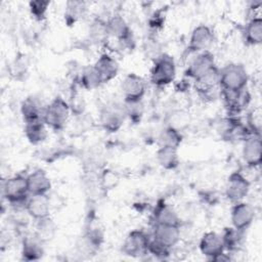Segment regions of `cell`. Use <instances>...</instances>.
<instances>
[{
    "mask_svg": "<svg viewBox=\"0 0 262 262\" xmlns=\"http://www.w3.org/2000/svg\"><path fill=\"white\" fill-rule=\"evenodd\" d=\"M29 190L31 194H47L51 189V181L47 173L37 169L27 175Z\"/></svg>",
    "mask_w": 262,
    "mask_h": 262,
    "instance_id": "20",
    "label": "cell"
},
{
    "mask_svg": "<svg viewBox=\"0 0 262 262\" xmlns=\"http://www.w3.org/2000/svg\"><path fill=\"white\" fill-rule=\"evenodd\" d=\"M162 16H163V14H162L161 12H159V11L155 12V13L152 14L150 20H149L150 27L154 28V29H157V28H159V27H162V25H163V23H164V19H163Z\"/></svg>",
    "mask_w": 262,
    "mask_h": 262,
    "instance_id": "38",
    "label": "cell"
},
{
    "mask_svg": "<svg viewBox=\"0 0 262 262\" xmlns=\"http://www.w3.org/2000/svg\"><path fill=\"white\" fill-rule=\"evenodd\" d=\"M87 12V6L82 1H68L64 9V20L71 26L79 21L85 16Z\"/></svg>",
    "mask_w": 262,
    "mask_h": 262,
    "instance_id": "28",
    "label": "cell"
},
{
    "mask_svg": "<svg viewBox=\"0 0 262 262\" xmlns=\"http://www.w3.org/2000/svg\"><path fill=\"white\" fill-rule=\"evenodd\" d=\"M54 232H55V225L50 219V217L37 221L35 234L43 243L52 238V236L54 235Z\"/></svg>",
    "mask_w": 262,
    "mask_h": 262,
    "instance_id": "33",
    "label": "cell"
},
{
    "mask_svg": "<svg viewBox=\"0 0 262 262\" xmlns=\"http://www.w3.org/2000/svg\"><path fill=\"white\" fill-rule=\"evenodd\" d=\"M45 106L42 101L36 96L26 97L20 104V113L25 123L43 120Z\"/></svg>",
    "mask_w": 262,
    "mask_h": 262,
    "instance_id": "19",
    "label": "cell"
},
{
    "mask_svg": "<svg viewBox=\"0 0 262 262\" xmlns=\"http://www.w3.org/2000/svg\"><path fill=\"white\" fill-rule=\"evenodd\" d=\"M70 114V104L62 97L56 96L45 105L43 121L48 128L54 131H60L66 127Z\"/></svg>",
    "mask_w": 262,
    "mask_h": 262,
    "instance_id": "4",
    "label": "cell"
},
{
    "mask_svg": "<svg viewBox=\"0 0 262 262\" xmlns=\"http://www.w3.org/2000/svg\"><path fill=\"white\" fill-rule=\"evenodd\" d=\"M178 149L172 147H159L157 150V161L166 170H174L179 165Z\"/></svg>",
    "mask_w": 262,
    "mask_h": 262,
    "instance_id": "27",
    "label": "cell"
},
{
    "mask_svg": "<svg viewBox=\"0 0 262 262\" xmlns=\"http://www.w3.org/2000/svg\"><path fill=\"white\" fill-rule=\"evenodd\" d=\"M183 136L180 131L174 126L164 128L158 136L159 147H172L178 149L182 142Z\"/></svg>",
    "mask_w": 262,
    "mask_h": 262,
    "instance_id": "26",
    "label": "cell"
},
{
    "mask_svg": "<svg viewBox=\"0 0 262 262\" xmlns=\"http://www.w3.org/2000/svg\"><path fill=\"white\" fill-rule=\"evenodd\" d=\"M96 71L101 84L108 83L115 79L119 73V64L117 60L108 53H102L92 64Z\"/></svg>",
    "mask_w": 262,
    "mask_h": 262,
    "instance_id": "17",
    "label": "cell"
},
{
    "mask_svg": "<svg viewBox=\"0 0 262 262\" xmlns=\"http://www.w3.org/2000/svg\"><path fill=\"white\" fill-rule=\"evenodd\" d=\"M218 71L219 69L216 67L214 54L207 50L198 53L193 57L184 74L187 78L193 80L194 83H198L215 75Z\"/></svg>",
    "mask_w": 262,
    "mask_h": 262,
    "instance_id": "3",
    "label": "cell"
},
{
    "mask_svg": "<svg viewBox=\"0 0 262 262\" xmlns=\"http://www.w3.org/2000/svg\"><path fill=\"white\" fill-rule=\"evenodd\" d=\"M126 115L123 103H107L99 111V124L101 128L108 132H118L124 124Z\"/></svg>",
    "mask_w": 262,
    "mask_h": 262,
    "instance_id": "8",
    "label": "cell"
},
{
    "mask_svg": "<svg viewBox=\"0 0 262 262\" xmlns=\"http://www.w3.org/2000/svg\"><path fill=\"white\" fill-rule=\"evenodd\" d=\"M214 41V32L208 25L201 24L190 33L187 45L188 53H201L209 50Z\"/></svg>",
    "mask_w": 262,
    "mask_h": 262,
    "instance_id": "10",
    "label": "cell"
},
{
    "mask_svg": "<svg viewBox=\"0 0 262 262\" xmlns=\"http://www.w3.org/2000/svg\"><path fill=\"white\" fill-rule=\"evenodd\" d=\"M80 82H81L82 87L87 90L96 89L102 85L93 66H88V67L84 68V70L82 71V74L80 76Z\"/></svg>",
    "mask_w": 262,
    "mask_h": 262,
    "instance_id": "30",
    "label": "cell"
},
{
    "mask_svg": "<svg viewBox=\"0 0 262 262\" xmlns=\"http://www.w3.org/2000/svg\"><path fill=\"white\" fill-rule=\"evenodd\" d=\"M244 233H245V231L235 229L232 226L225 228L223 233L221 234L225 250L230 251V252L237 250L242 246Z\"/></svg>",
    "mask_w": 262,
    "mask_h": 262,
    "instance_id": "29",
    "label": "cell"
},
{
    "mask_svg": "<svg viewBox=\"0 0 262 262\" xmlns=\"http://www.w3.org/2000/svg\"><path fill=\"white\" fill-rule=\"evenodd\" d=\"M27 69H28V66H27V62L25 61L24 58H15L12 63L10 64V72L12 75H16L17 77L18 76H21L24 74L27 73Z\"/></svg>",
    "mask_w": 262,
    "mask_h": 262,
    "instance_id": "37",
    "label": "cell"
},
{
    "mask_svg": "<svg viewBox=\"0 0 262 262\" xmlns=\"http://www.w3.org/2000/svg\"><path fill=\"white\" fill-rule=\"evenodd\" d=\"M254 207L244 201L234 203L230 211L231 225L235 229L246 231L253 223L255 219Z\"/></svg>",
    "mask_w": 262,
    "mask_h": 262,
    "instance_id": "12",
    "label": "cell"
},
{
    "mask_svg": "<svg viewBox=\"0 0 262 262\" xmlns=\"http://www.w3.org/2000/svg\"><path fill=\"white\" fill-rule=\"evenodd\" d=\"M2 195L11 205H23L31 195L27 176L14 175L8 177L2 184Z\"/></svg>",
    "mask_w": 262,
    "mask_h": 262,
    "instance_id": "5",
    "label": "cell"
},
{
    "mask_svg": "<svg viewBox=\"0 0 262 262\" xmlns=\"http://www.w3.org/2000/svg\"><path fill=\"white\" fill-rule=\"evenodd\" d=\"M247 128L250 133L261 135L262 130V111L260 106L254 107L247 115Z\"/></svg>",
    "mask_w": 262,
    "mask_h": 262,
    "instance_id": "32",
    "label": "cell"
},
{
    "mask_svg": "<svg viewBox=\"0 0 262 262\" xmlns=\"http://www.w3.org/2000/svg\"><path fill=\"white\" fill-rule=\"evenodd\" d=\"M220 94L224 98L225 104L229 110L231 116H233L236 113H239L248 104L250 100V96L246 89L239 92L220 91Z\"/></svg>",
    "mask_w": 262,
    "mask_h": 262,
    "instance_id": "24",
    "label": "cell"
},
{
    "mask_svg": "<svg viewBox=\"0 0 262 262\" xmlns=\"http://www.w3.org/2000/svg\"><path fill=\"white\" fill-rule=\"evenodd\" d=\"M25 210L36 221L49 218L50 203L47 194H31L25 204Z\"/></svg>",
    "mask_w": 262,
    "mask_h": 262,
    "instance_id": "16",
    "label": "cell"
},
{
    "mask_svg": "<svg viewBox=\"0 0 262 262\" xmlns=\"http://www.w3.org/2000/svg\"><path fill=\"white\" fill-rule=\"evenodd\" d=\"M50 5L49 1H42V0H35L29 2V10L31 15L37 19L42 20L45 18L48 6Z\"/></svg>",
    "mask_w": 262,
    "mask_h": 262,
    "instance_id": "35",
    "label": "cell"
},
{
    "mask_svg": "<svg viewBox=\"0 0 262 262\" xmlns=\"http://www.w3.org/2000/svg\"><path fill=\"white\" fill-rule=\"evenodd\" d=\"M199 248L200 252L212 261H215L226 251L221 234L214 231H208L203 234L200 239Z\"/></svg>",
    "mask_w": 262,
    "mask_h": 262,
    "instance_id": "14",
    "label": "cell"
},
{
    "mask_svg": "<svg viewBox=\"0 0 262 262\" xmlns=\"http://www.w3.org/2000/svg\"><path fill=\"white\" fill-rule=\"evenodd\" d=\"M171 250L168 248L163 247L162 245L156 243L150 238L149 246H148V254L154 256L157 259H166L169 257Z\"/></svg>",
    "mask_w": 262,
    "mask_h": 262,
    "instance_id": "36",
    "label": "cell"
},
{
    "mask_svg": "<svg viewBox=\"0 0 262 262\" xmlns=\"http://www.w3.org/2000/svg\"><path fill=\"white\" fill-rule=\"evenodd\" d=\"M242 157L249 168L259 167L262 159L261 135L250 133L243 140Z\"/></svg>",
    "mask_w": 262,
    "mask_h": 262,
    "instance_id": "13",
    "label": "cell"
},
{
    "mask_svg": "<svg viewBox=\"0 0 262 262\" xmlns=\"http://www.w3.org/2000/svg\"><path fill=\"white\" fill-rule=\"evenodd\" d=\"M176 77V63L173 56L168 53H161L156 59L150 70V82L156 87H166L170 85Z\"/></svg>",
    "mask_w": 262,
    "mask_h": 262,
    "instance_id": "2",
    "label": "cell"
},
{
    "mask_svg": "<svg viewBox=\"0 0 262 262\" xmlns=\"http://www.w3.org/2000/svg\"><path fill=\"white\" fill-rule=\"evenodd\" d=\"M105 24L108 37L115 38L121 48H134L135 40L132 30L130 29L123 16H121L120 14H114L105 20Z\"/></svg>",
    "mask_w": 262,
    "mask_h": 262,
    "instance_id": "6",
    "label": "cell"
},
{
    "mask_svg": "<svg viewBox=\"0 0 262 262\" xmlns=\"http://www.w3.org/2000/svg\"><path fill=\"white\" fill-rule=\"evenodd\" d=\"M243 37L246 44L250 46H257L262 43V19L260 16H253L247 23Z\"/></svg>",
    "mask_w": 262,
    "mask_h": 262,
    "instance_id": "23",
    "label": "cell"
},
{
    "mask_svg": "<svg viewBox=\"0 0 262 262\" xmlns=\"http://www.w3.org/2000/svg\"><path fill=\"white\" fill-rule=\"evenodd\" d=\"M154 224L180 226V218L177 212L168 204L162 202L157 205L152 213Z\"/></svg>",
    "mask_w": 262,
    "mask_h": 262,
    "instance_id": "21",
    "label": "cell"
},
{
    "mask_svg": "<svg viewBox=\"0 0 262 262\" xmlns=\"http://www.w3.org/2000/svg\"><path fill=\"white\" fill-rule=\"evenodd\" d=\"M249 75L243 63L229 62L219 69L218 84L220 91L239 92L247 88Z\"/></svg>",
    "mask_w": 262,
    "mask_h": 262,
    "instance_id": "1",
    "label": "cell"
},
{
    "mask_svg": "<svg viewBox=\"0 0 262 262\" xmlns=\"http://www.w3.org/2000/svg\"><path fill=\"white\" fill-rule=\"evenodd\" d=\"M121 91L124 101H141L146 92V82L141 76L130 73L123 79Z\"/></svg>",
    "mask_w": 262,
    "mask_h": 262,
    "instance_id": "11",
    "label": "cell"
},
{
    "mask_svg": "<svg viewBox=\"0 0 262 262\" xmlns=\"http://www.w3.org/2000/svg\"><path fill=\"white\" fill-rule=\"evenodd\" d=\"M180 226L154 224L150 238L171 250L180 241Z\"/></svg>",
    "mask_w": 262,
    "mask_h": 262,
    "instance_id": "15",
    "label": "cell"
},
{
    "mask_svg": "<svg viewBox=\"0 0 262 262\" xmlns=\"http://www.w3.org/2000/svg\"><path fill=\"white\" fill-rule=\"evenodd\" d=\"M44 255L43 242L39 239L36 234L26 236L23 239L21 258L26 261H37Z\"/></svg>",
    "mask_w": 262,
    "mask_h": 262,
    "instance_id": "22",
    "label": "cell"
},
{
    "mask_svg": "<svg viewBox=\"0 0 262 262\" xmlns=\"http://www.w3.org/2000/svg\"><path fill=\"white\" fill-rule=\"evenodd\" d=\"M126 118L130 121L137 123L141 120L143 116V104L141 101H124L123 103Z\"/></svg>",
    "mask_w": 262,
    "mask_h": 262,
    "instance_id": "34",
    "label": "cell"
},
{
    "mask_svg": "<svg viewBox=\"0 0 262 262\" xmlns=\"http://www.w3.org/2000/svg\"><path fill=\"white\" fill-rule=\"evenodd\" d=\"M47 125L44 123L43 120L25 123V136L27 137L28 141L32 144H39L45 141L48 135Z\"/></svg>",
    "mask_w": 262,
    "mask_h": 262,
    "instance_id": "25",
    "label": "cell"
},
{
    "mask_svg": "<svg viewBox=\"0 0 262 262\" xmlns=\"http://www.w3.org/2000/svg\"><path fill=\"white\" fill-rule=\"evenodd\" d=\"M89 39L94 43L104 42L108 37L106 31V24L105 20L102 19H95L92 21L91 26L89 27Z\"/></svg>",
    "mask_w": 262,
    "mask_h": 262,
    "instance_id": "31",
    "label": "cell"
},
{
    "mask_svg": "<svg viewBox=\"0 0 262 262\" xmlns=\"http://www.w3.org/2000/svg\"><path fill=\"white\" fill-rule=\"evenodd\" d=\"M251 188L248 178L241 172H232L226 181L225 196L232 204L244 201Z\"/></svg>",
    "mask_w": 262,
    "mask_h": 262,
    "instance_id": "9",
    "label": "cell"
},
{
    "mask_svg": "<svg viewBox=\"0 0 262 262\" xmlns=\"http://www.w3.org/2000/svg\"><path fill=\"white\" fill-rule=\"evenodd\" d=\"M219 132L221 137L225 140H244L249 134V130L246 125L242 124L237 119L229 117L224 119L220 125Z\"/></svg>",
    "mask_w": 262,
    "mask_h": 262,
    "instance_id": "18",
    "label": "cell"
},
{
    "mask_svg": "<svg viewBox=\"0 0 262 262\" xmlns=\"http://www.w3.org/2000/svg\"><path fill=\"white\" fill-rule=\"evenodd\" d=\"M149 242V234L142 229H134L126 235L122 244L121 251L125 256L131 258H140L148 254Z\"/></svg>",
    "mask_w": 262,
    "mask_h": 262,
    "instance_id": "7",
    "label": "cell"
}]
</instances>
